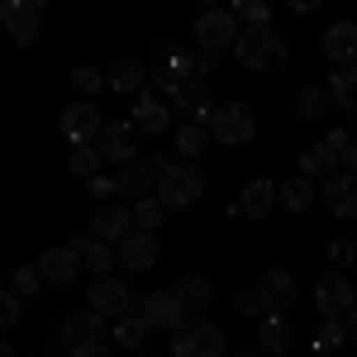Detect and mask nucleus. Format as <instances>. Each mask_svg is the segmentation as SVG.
<instances>
[{
	"label": "nucleus",
	"instance_id": "obj_14",
	"mask_svg": "<svg viewBox=\"0 0 357 357\" xmlns=\"http://www.w3.org/2000/svg\"><path fill=\"white\" fill-rule=\"evenodd\" d=\"M82 267H86V257L72 243H67V248H48V252L38 257V272H43L48 286H72V276L82 272Z\"/></svg>",
	"mask_w": 357,
	"mask_h": 357
},
{
	"label": "nucleus",
	"instance_id": "obj_24",
	"mask_svg": "<svg viewBox=\"0 0 357 357\" xmlns=\"http://www.w3.org/2000/svg\"><path fill=\"white\" fill-rule=\"evenodd\" d=\"M143 77H148V67H143L138 57H119V62H110V72H105L110 91H119V96L138 91V86H143Z\"/></svg>",
	"mask_w": 357,
	"mask_h": 357
},
{
	"label": "nucleus",
	"instance_id": "obj_9",
	"mask_svg": "<svg viewBox=\"0 0 357 357\" xmlns=\"http://www.w3.org/2000/svg\"><path fill=\"white\" fill-rule=\"evenodd\" d=\"M86 301H91L96 314H114V319H119V314H129V310L138 305L134 291H129L124 281H114V276H96V281H91V291H86Z\"/></svg>",
	"mask_w": 357,
	"mask_h": 357
},
{
	"label": "nucleus",
	"instance_id": "obj_22",
	"mask_svg": "<svg viewBox=\"0 0 357 357\" xmlns=\"http://www.w3.org/2000/svg\"><path fill=\"white\" fill-rule=\"evenodd\" d=\"M296 343V329H291V319L286 314H262V324H257V348H267V353H286Z\"/></svg>",
	"mask_w": 357,
	"mask_h": 357
},
{
	"label": "nucleus",
	"instance_id": "obj_37",
	"mask_svg": "<svg viewBox=\"0 0 357 357\" xmlns=\"http://www.w3.org/2000/svg\"><path fill=\"white\" fill-rule=\"evenodd\" d=\"M343 338H348V329H343V319H333V314H324V319H319V333H314V343H319V348L329 353V348H338Z\"/></svg>",
	"mask_w": 357,
	"mask_h": 357
},
{
	"label": "nucleus",
	"instance_id": "obj_44",
	"mask_svg": "<svg viewBox=\"0 0 357 357\" xmlns=\"http://www.w3.org/2000/svg\"><path fill=\"white\" fill-rule=\"evenodd\" d=\"M286 5H291V10H296V15H314V10H319V5H324V0H286Z\"/></svg>",
	"mask_w": 357,
	"mask_h": 357
},
{
	"label": "nucleus",
	"instance_id": "obj_31",
	"mask_svg": "<svg viewBox=\"0 0 357 357\" xmlns=\"http://www.w3.org/2000/svg\"><path fill=\"white\" fill-rule=\"evenodd\" d=\"M329 91H333V100H338L343 110H357V67H338Z\"/></svg>",
	"mask_w": 357,
	"mask_h": 357
},
{
	"label": "nucleus",
	"instance_id": "obj_38",
	"mask_svg": "<svg viewBox=\"0 0 357 357\" xmlns=\"http://www.w3.org/2000/svg\"><path fill=\"white\" fill-rule=\"evenodd\" d=\"M72 86L82 91V100H86V96H96V91L105 86V77H100L96 67H77V72H72Z\"/></svg>",
	"mask_w": 357,
	"mask_h": 357
},
{
	"label": "nucleus",
	"instance_id": "obj_7",
	"mask_svg": "<svg viewBox=\"0 0 357 357\" xmlns=\"http://www.w3.org/2000/svg\"><path fill=\"white\" fill-rule=\"evenodd\" d=\"M0 20L10 29V38L29 48L38 38V20H43V0H0Z\"/></svg>",
	"mask_w": 357,
	"mask_h": 357
},
{
	"label": "nucleus",
	"instance_id": "obj_47",
	"mask_svg": "<svg viewBox=\"0 0 357 357\" xmlns=\"http://www.w3.org/2000/svg\"><path fill=\"white\" fill-rule=\"evenodd\" d=\"M348 333H353V338H357V310H353V314H348Z\"/></svg>",
	"mask_w": 357,
	"mask_h": 357
},
{
	"label": "nucleus",
	"instance_id": "obj_5",
	"mask_svg": "<svg viewBox=\"0 0 357 357\" xmlns=\"http://www.w3.org/2000/svg\"><path fill=\"white\" fill-rule=\"evenodd\" d=\"M238 38H243V24H238V15L234 10H205L200 20H195V43L205 48V53H229V48H238Z\"/></svg>",
	"mask_w": 357,
	"mask_h": 357
},
{
	"label": "nucleus",
	"instance_id": "obj_11",
	"mask_svg": "<svg viewBox=\"0 0 357 357\" xmlns=\"http://www.w3.org/2000/svg\"><path fill=\"white\" fill-rule=\"evenodd\" d=\"M100 129H105V119H100V110L91 100H72L62 110V134H67V143H96Z\"/></svg>",
	"mask_w": 357,
	"mask_h": 357
},
{
	"label": "nucleus",
	"instance_id": "obj_13",
	"mask_svg": "<svg viewBox=\"0 0 357 357\" xmlns=\"http://www.w3.org/2000/svg\"><path fill=\"white\" fill-rule=\"evenodd\" d=\"M96 148H100V158H110V162H134L138 158V124H119L110 119L100 138H96Z\"/></svg>",
	"mask_w": 357,
	"mask_h": 357
},
{
	"label": "nucleus",
	"instance_id": "obj_39",
	"mask_svg": "<svg viewBox=\"0 0 357 357\" xmlns=\"http://www.w3.org/2000/svg\"><path fill=\"white\" fill-rule=\"evenodd\" d=\"M238 314H272V305L262 296V286L257 291H238Z\"/></svg>",
	"mask_w": 357,
	"mask_h": 357
},
{
	"label": "nucleus",
	"instance_id": "obj_15",
	"mask_svg": "<svg viewBox=\"0 0 357 357\" xmlns=\"http://www.w3.org/2000/svg\"><path fill=\"white\" fill-rule=\"evenodd\" d=\"M324 205L333 210V220H357V176L353 172H333L324 181Z\"/></svg>",
	"mask_w": 357,
	"mask_h": 357
},
{
	"label": "nucleus",
	"instance_id": "obj_16",
	"mask_svg": "<svg viewBox=\"0 0 357 357\" xmlns=\"http://www.w3.org/2000/svg\"><path fill=\"white\" fill-rule=\"evenodd\" d=\"M119 262L129 267V272H148V267H158V238L148 234V229H134L129 238H119Z\"/></svg>",
	"mask_w": 357,
	"mask_h": 357
},
{
	"label": "nucleus",
	"instance_id": "obj_32",
	"mask_svg": "<svg viewBox=\"0 0 357 357\" xmlns=\"http://www.w3.org/2000/svg\"><path fill=\"white\" fill-rule=\"evenodd\" d=\"M67 167H72L77 176H96V172H100V148H96V143H72Z\"/></svg>",
	"mask_w": 357,
	"mask_h": 357
},
{
	"label": "nucleus",
	"instance_id": "obj_36",
	"mask_svg": "<svg viewBox=\"0 0 357 357\" xmlns=\"http://www.w3.org/2000/svg\"><path fill=\"white\" fill-rule=\"evenodd\" d=\"M148 82H153V91H167V96H176V91L186 86V77H181L172 62H162V67H148Z\"/></svg>",
	"mask_w": 357,
	"mask_h": 357
},
{
	"label": "nucleus",
	"instance_id": "obj_34",
	"mask_svg": "<svg viewBox=\"0 0 357 357\" xmlns=\"http://www.w3.org/2000/svg\"><path fill=\"white\" fill-rule=\"evenodd\" d=\"M162 200H158V195H143V200H138L134 205V229H148V234H153V229H158V224H162Z\"/></svg>",
	"mask_w": 357,
	"mask_h": 357
},
{
	"label": "nucleus",
	"instance_id": "obj_6",
	"mask_svg": "<svg viewBox=\"0 0 357 357\" xmlns=\"http://www.w3.org/2000/svg\"><path fill=\"white\" fill-rule=\"evenodd\" d=\"M172 353L176 357H224V333L210 319H186L172 329Z\"/></svg>",
	"mask_w": 357,
	"mask_h": 357
},
{
	"label": "nucleus",
	"instance_id": "obj_28",
	"mask_svg": "<svg viewBox=\"0 0 357 357\" xmlns=\"http://www.w3.org/2000/svg\"><path fill=\"white\" fill-rule=\"evenodd\" d=\"M148 329H153V324L138 314V305H134L129 314H119V324H114V343H124V348H138V343L148 338Z\"/></svg>",
	"mask_w": 357,
	"mask_h": 357
},
{
	"label": "nucleus",
	"instance_id": "obj_42",
	"mask_svg": "<svg viewBox=\"0 0 357 357\" xmlns=\"http://www.w3.org/2000/svg\"><path fill=\"white\" fill-rule=\"evenodd\" d=\"M86 186H91V195H96V200H110V195L119 191V181H110L105 172H96V176H86Z\"/></svg>",
	"mask_w": 357,
	"mask_h": 357
},
{
	"label": "nucleus",
	"instance_id": "obj_46",
	"mask_svg": "<svg viewBox=\"0 0 357 357\" xmlns=\"http://www.w3.org/2000/svg\"><path fill=\"white\" fill-rule=\"evenodd\" d=\"M238 357H272L267 348H248V353H238Z\"/></svg>",
	"mask_w": 357,
	"mask_h": 357
},
{
	"label": "nucleus",
	"instance_id": "obj_23",
	"mask_svg": "<svg viewBox=\"0 0 357 357\" xmlns=\"http://www.w3.org/2000/svg\"><path fill=\"white\" fill-rule=\"evenodd\" d=\"M262 296L272 305V314H286L291 301H296V276L286 272V267H272V272L262 276Z\"/></svg>",
	"mask_w": 357,
	"mask_h": 357
},
{
	"label": "nucleus",
	"instance_id": "obj_26",
	"mask_svg": "<svg viewBox=\"0 0 357 357\" xmlns=\"http://www.w3.org/2000/svg\"><path fill=\"white\" fill-rule=\"evenodd\" d=\"M210 124H191V119H181V129H176V148H181V158L186 162H195L205 148H210Z\"/></svg>",
	"mask_w": 357,
	"mask_h": 357
},
{
	"label": "nucleus",
	"instance_id": "obj_21",
	"mask_svg": "<svg viewBox=\"0 0 357 357\" xmlns=\"http://www.w3.org/2000/svg\"><path fill=\"white\" fill-rule=\"evenodd\" d=\"M134 124H138V134H167L172 129V110H167L158 96H138V105H134Z\"/></svg>",
	"mask_w": 357,
	"mask_h": 357
},
{
	"label": "nucleus",
	"instance_id": "obj_19",
	"mask_svg": "<svg viewBox=\"0 0 357 357\" xmlns=\"http://www.w3.org/2000/svg\"><path fill=\"white\" fill-rule=\"evenodd\" d=\"M324 57L333 67H357V24H329L324 29Z\"/></svg>",
	"mask_w": 357,
	"mask_h": 357
},
{
	"label": "nucleus",
	"instance_id": "obj_29",
	"mask_svg": "<svg viewBox=\"0 0 357 357\" xmlns=\"http://www.w3.org/2000/svg\"><path fill=\"white\" fill-rule=\"evenodd\" d=\"M329 105H333V91H329V86H305L301 100H296V114H301V119H319Z\"/></svg>",
	"mask_w": 357,
	"mask_h": 357
},
{
	"label": "nucleus",
	"instance_id": "obj_17",
	"mask_svg": "<svg viewBox=\"0 0 357 357\" xmlns=\"http://www.w3.org/2000/svg\"><path fill=\"white\" fill-rule=\"evenodd\" d=\"M172 105L181 110V119H191V124H210V114H215V96H210V86H205V82H186L176 96H172Z\"/></svg>",
	"mask_w": 357,
	"mask_h": 357
},
{
	"label": "nucleus",
	"instance_id": "obj_10",
	"mask_svg": "<svg viewBox=\"0 0 357 357\" xmlns=\"http://www.w3.org/2000/svg\"><path fill=\"white\" fill-rule=\"evenodd\" d=\"M314 305H319V314L343 319V314H353V310H357V296H353V286H348L338 272H324L319 281H314Z\"/></svg>",
	"mask_w": 357,
	"mask_h": 357
},
{
	"label": "nucleus",
	"instance_id": "obj_27",
	"mask_svg": "<svg viewBox=\"0 0 357 357\" xmlns=\"http://www.w3.org/2000/svg\"><path fill=\"white\" fill-rule=\"evenodd\" d=\"M281 205H286L291 215H305V210L314 205V176H305V172L291 176V181L281 186Z\"/></svg>",
	"mask_w": 357,
	"mask_h": 357
},
{
	"label": "nucleus",
	"instance_id": "obj_45",
	"mask_svg": "<svg viewBox=\"0 0 357 357\" xmlns=\"http://www.w3.org/2000/svg\"><path fill=\"white\" fill-rule=\"evenodd\" d=\"M343 172H353V176H357V138L343 148Z\"/></svg>",
	"mask_w": 357,
	"mask_h": 357
},
{
	"label": "nucleus",
	"instance_id": "obj_3",
	"mask_svg": "<svg viewBox=\"0 0 357 357\" xmlns=\"http://www.w3.org/2000/svg\"><path fill=\"white\" fill-rule=\"evenodd\" d=\"M105 314H96V310H82V314H67L62 319V348L72 357H100L105 353Z\"/></svg>",
	"mask_w": 357,
	"mask_h": 357
},
{
	"label": "nucleus",
	"instance_id": "obj_48",
	"mask_svg": "<svg viewBox=\"0 0 357 357\" xmlns=\"http://www.w3.org/2000/svg\"><path fill=\"white\" fill-rule=\"evenodd\" d=\"M0 357H15V348H10V343H5V348H0Z\"/></svg>",
	"mask_w": 357,
	"mask_h": 357
},
{
	"label": "nucleus",
	"instance_id": "obj_20",
	"mask_svg": "<svg viewBox=\"0 0 357 357\" xmlns=\"http://www.w3.org/2000/svg\"><path fill=\"white\" fill-rule=\"evenodd\" d=\"M153 176H158V167L143 162V158H134V162H124V172H119L114 181H119V195H134V200H143V195L158 191V181H153Z\"/></svg>",
	"mask_w": 357,
	"mask_h": 357
},
{
	"label": "nucleus",
	"instance_id": "obj_40",
	"mask_svg": "<svg viewBox=\"0 0 357 357\" xmlns=\"http://www.w3.org/2000/svg\"><path fill=\"white\" fill-rule=\"evenodd\" d=\"M20 314H24V296L5 291V301H0V324H5V329H15V324H20Z\"/></svg>",
	"mask_w": 357,
	"mask_h": 357
},
{
	"label": "nucleus",
	"instance_id": "obj_12",
	"mask_svg": "<svg viewBox=\"0 0 357 357\" xmlns=\"http://www.w3.org/2000/svg\"><path fill=\"white\" fill-rule=\"evenodd\" d=\"M91 234H96L100 243L129 238V234H134V210H124V205H114V200H100L96 215H91Z\"/></svg>",
	"mask_w": 357,
	"mask_h": 357
},
{
	"label": "nucleus",
	"instance_id": "obj_4",
	"mask_svg": "<svg viewBox=\"0 0 357 357\" xmlns=\"http://www.w3.org/2000/svg\"><path fill=\"white\" fill-rule=\"evenodd\" d=\"M210 134H215V143H224V148H243V143H252V134H257V119H252V110H248L243 100H224V105H215V114H210Z\"/></svg>",
	"mask_w": 357,
	"mask_h": 357
},
{
	"label": "nucleus",
	"instance_id": "obj_33",
	"mask_svg": "<svg viewBox=\"0 0 357 357\" xmlns=\"http://www.w3.org/2000/svg\"><path fill=\"white\" fill-rule=\"evenodd\" d=\"M10 291L24 296V301H33V296L43 291V272H38V267H15V272H10Z\"/></svg>",
	"mask_w": 357,
	"mask_h": 357
},
{
	"label": "nucleus",
	"instance_id": "obj_49",
	"mask_svg": "<svg viewBox=\"0 0 357 357\" xmlns=\"http://www.w3.org/2000/svg\"><path fill=\"white\" fill-rule=\"evenodd\" d=\"M200 5H205V10H215V5H220V0H200Z\"/></svg>",
	"mask_w": 357,
	"mask_h": 357
},
{
	"label": "nucleus",
	"instance_id": "obj_1",
	"mask_svg": "<svg viewBox=\"0 0 357 357\" xmlns=\"http://www.w3.org/2000/svg\"><path fill=\"white\" fill-rule=\"evenodd\" d=\"M286 38L272 33V29H243V38H238V67H252V72H276V67H286Z\"/></svg>",
	"mask_w": 357,
	"mask_h": 357
},
{
	"label": "nucleus",
	"instance_id": "obj_43",
	"mask_svg": "<svg viewBox=\"0 0 357 357\" xmlns=\"http://www.w3.org/2000/svg\"><path fill=\"white\" fill-rule=\"evenodd\" d=\"M215 57L220 53H205V48H200V53H195V77H205V72L215 67Z\"/></svg>",
	"mask_w": 357,
	"mask_h": 357
},
{
	"label": "nucleus",
	"instance_id": "obj_2",
	"mask_svg": "<svg viewBox=\"0 0 357 357\" xmlns=\"http://www.w3.org/2000/svg\"><path fill=\"white\" fill-rule=\"evenodd\" d=\"M153 195L162 200L167 210H186V205H195V200L205 195V172L195 162H172L162 176H158V191Z\"/></svg>",
	"mask_w": 357,
	"mask_h": 357
},
{
	"label": "nucleus",
	"instance_id": "obj_35",
	"mask_svg": "<svg viewBox=\"0 0 357 357\" xmlns=\"http://www.w3.org/2000/svg\"><path fill=\"white\" fill-rule=\"evenodd\" d=\"M110 262H119V248H114V243H100V238H96V243L86 248V267H91L96 276L110 272Z\"/></svg>",
	"mask_w": 357,
	"mask_h": 357
},
{
	"label": "nucleus",
	"instance_id": "obj_18",
	"mask_svg": "<svg viewBox=\"0 0 357 357\" xmlns=\"http://www.w3.org/2000/svg\"><path fill=\"white\" fill-rule=\"evenodd\" d=\"M276 200H281V191H276L272 181H267V176H252V181L243 186V195H238V205H234V215H243V220H262Z\"/></svg>",
	"mask_w": 357,
	"mask_h": 357
},
{
	"label": "nucleus",
	"instance_id": "obj_30",
	"mask_svg": "<svg viewBox=\"0 0 357 357\" xmlns=\"http://www.w3.org/2000/svg\"><path fill=\"white\" fill-rule=\"evenodd\" d=\"M229 10L238 15L243 29H267V20H272V5L267 0H229Z\"/></svg>",
	"mask_w": 357,
	"mask_h": 357
},
{
	"label": "nucleus",
	"instance_id": "obj_25",
	"mask_svg": "<svg viewBox=\"0 0 357 357\" xmlns=\"http://www.w3.org/2000/svg\"><path fill=\"white\" fill-rule=\"evenodd\" d=\"M181 301H186V310H205V305L215 301V286H210V276H200V272H191V276H181L176 286H172Z\"/></svg>",
	"mask_w": 357,
	"mask_h": 357
},
{
	"label": "nucleus",
	"instance_id": "obj_8",
	"mask_svg": "<svg viewBox=\"0 0 357 357\" xmlns=\"http://www.w3.org/2000/svg\"><path fill=\"white\" fill-rule=\"evenodd\" d=\"M138 314H143L153 329L172 333V329H181V324H186V314H191V310H186V301H181L176 291H153V296H143V301H138Z\"/></svg>",
	"mask_w": 357,
	"mask_h": 357
},
{
	"label": "nucleus",
	"instance_id": "obj_41",
	"mask_svg": "<svg viewBox=\"0 0 357 357\" xmlns=\"http://www.w3.org/2000/svg\"><path fill=\"white\" fill-rule=\"evenodd\" d=\"M329 257H333V267H353V262H357V243H353V238H333Z\"/></svg>",
	"mask_w": 357,
	"mask_h": 357
}]
</instances>
